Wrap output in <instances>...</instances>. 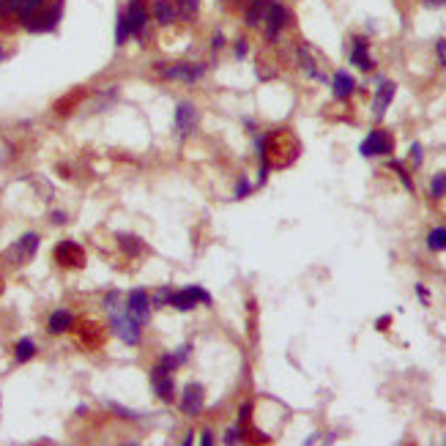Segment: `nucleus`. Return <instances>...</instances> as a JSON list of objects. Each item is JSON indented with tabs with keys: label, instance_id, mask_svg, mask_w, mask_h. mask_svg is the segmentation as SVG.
<instances>
[{
	"label": "nucleus",
	"instance_id": "41",
	"mask_svg": "<svg viewBox=\"0 0 446 446\" xmlns=\"http://www.w3.org/2000/svg\"><path fill=\"white\" fill-rule=\"evenodd\" d=\"M0 60H3V52H0Z\"/></svg>",
	"mask_w": 446,
	"mask_h": 446
},
{
	"label": "nucleus",
	"instance_id": "40",
	"mask_svg": "<svg viewBox=\"0 0 446 446\" xmlns=\"http://www.w3.org/2000/svg\"><path fill=\"white\" fill-rule=\"evenodd\" d=\"M236 55H238V58L247 55V42H238V44H236Z\"/></svg>",
	"mask_w": 446,
	"mask_h": 446
},
{
	"label": "nucleus",
	"instance_id": "9",
	"mask_svg": "<svg viewBox=\"0 0 446 446\" xmlns=\"http://www.w3.org/2000/svg\"><path fill=\"white\" fill-rule=\"evenodd\" d=\"M151 386H154V392L162 397V400H173L176 397V386H173V378H170V372L165 370V367H154V372H151Z\"/></svg>",
	"mask_w": 446,
	"mask_h": 446
},
{
	"label": "nucleus",
	"instance_id": "20",
	"mask_svg": "<svg viewBox=\"0 0 446 446\" xmlns=\"http://www.w3.org/2000/svg\"><path fill=\"white\" fill-rule=\"evenodd\" d=\"M154 17H156L159 25H170L176 19V6L170 0H156L154 3Z\"/></svg>",
	"mask_w": 446,
	"mask_h": 446
},
{
	"label": "nucleus",
	"instance_id": "27",
	"mask_svg": "<svg viewBox=\"0 0 446 446\" xmlns=\"http://www.w3.org/2000/svg\"><path fill=\"white\" fill-rule=\"evenodd\" d=\"M121 247L129 252V255H137L140 252V241L134 236H121Z\"/></svg>",
	"mask_w": 446,
	"mask_h": 446
},
{
	"label": "nucleus",
	"instance_id": "8",
	"mask_svg": "<svg viewBox=\"0 0 446 446\" xmlns=\"http://www.w3.org/2000/svg\"><path fill=\"white\" fill-rule=\"evenodd\" d=\"M126 313L132 315L134 320L142 326L145 320H148V315H151V296L142 290V288H137L129 293V302H126Z\"/></svg>",
	"mask_w": 446,
	"mask_h": 446
},
{
	"label": "nucleus",
	"instance_id": "17",
	"mask_svg": "<svg viewBox=\"0 0 446 446\" xmlns=\"http://www.w3.org/2000/svg\"><path fill=\"white\" fill-rule=\"evenodd\" d=\"M395 93H397V85H395V83H381V85H378V90H375V99H372L375 118H383V115H386V110H389V104H392Z\"/></svg>",
	"mask_w": 446,
	"mask_h": 446
},
{
	"label": "nucleus",
	"instance_id": "36",
	"mask_svg": "<svg viewBox=\"0 0 446 446\" xmlns=\"http://www.w3.org/2000/svg\"><path fill=\"white\" fill-rule=\"evenodd\" d=\"M247 192H249V183H247V181H241V183H238V192H236V197H247Z\"/></svg>",
	"mask_w": 446,
	"mask_h": 446
},
{
	"label": "nucleus",
	"instance_id": "31",
	"mask_svg": "<svg viewBox=\"0 0 446 446\" xmlns=\"http://www.w3.org/2000/svg\"><path fill=\"white\" fill-rule=\"evenodd\" d=\"M411 162H413L416 167L422 165V145H419V142H413V145H411Z\"/></svg>",
	"mask_w": 446,
	"mask_h": 446
},
{
	"label": "nucleus",
	"instance_id": "19",
	"mask_svg": "<svg viewBox=\"0 0 446 446\" xmlns=\"http://www.w3.org/2000/svg\"><path fill=\"white\" fill-rule=\"evenodd\" d=\"M268 0H252L249 3V8H247V25L249 28H255V25H261L263 19H266V11H268Z\"/></svg>",
	"mask_w": 446,
	"mask_h": 446
},
{
	"label": "nucleus",
	"instance_id": "37",
	"mask_svg": "<svg viewBox=\"0 0 446 446\" xmlns=\"http://www.w3.org/2000/svg\"><path fill=\"white\" fill-rule=\"evenodd\" d=\"M238 441V430H227V436H224V444H236Z\"/></svg>",
	"mask_w": 446,
	"mask_h": 446
},
{
	"label": "nucleus",
	"instance_id": "12",
	"mask_svg": "<svg viewBox=\"0 0 446 446\" xmlns=\"http://www.w3.org/2000/svg\"><path fill=\"white\" fill-rule=\"evenodd\" d=\"M197 110H195V104H189V101H181L179 107H176V129H179V134H186L192 132L195 126H197Z\"/></svg>",
	"mask_w": 446,
	"mask_h": 446
},
{
	"label": "nucleus",
	"instance_id": "28",
	"mask_svg": "<svg viewBox=\"0 0 446 446\" xmlns=\"http://www.w3.org/2000/svg\"><path fill=\"white\" fill-rule=\"evenodd\" d=\"M170 296H173V293H170L167 288H159V290H156V296H154V304H156V307H165V304L170 302Z\"/></svg>",
	"mask_w": 446,
	"mask_h": 446
},
{
	"label": "nucleus",
	"instance_id": "35",
	"mask_svg": "<svg viewBox=\"0 0 446 446\" xmlns=\"http://www.w3.org/2000/svg\"><path fill=\"white\" fill-rule=\"evenodd\" d=\"M427 8H444L446 6V0H422Z\"/></svg>",
	"mask_w": 446,
	"mask_h": 446
},
{
	"label": "nucleus",
	"instance_id": "25",
	"mask_svg": "<svg viewBox=\"0 0 446 446\" xmlns=\"http://www.w3.org/2000/svg\"><path fill=\"white\" fill-rule=\"evenodd\" d=\"M430 195H433L436 200L446 195V173H438V176L433 179V183H430Z\"/></svg>",
	"mask_w": 446,
	"mask_h": 446
},
{
	"label": "nucleus",
	"instance_id": "39",
	"mask_svg": "<svg viewBox=\"0 0 446 446\" xmlns=\"http://www.w3.org/2000/svg\"><path fill=\"white\" fill-rule=\"evenodd\" d=\"M52 222L63 224V222H66V214H63V211H55V214H52Z\"/></svg>",
	"mask_w": 446,
	"mask_h": 446
},
{
	"label": "nucleus",
	"instance_id": "7",
	"mask_svg": "<svg viewBox=\"0 0 446 446\" xmlns=\"http://www.w3.org/2000/svg\"><path fill=\"white\" fill-rule=\"evenodd\" d=\"M36 249H39V236H36V233H25V236L8 249V258H11L14 263H28V261L36 255Z\"/></svg>",
	"mask_w": 446,
	"mask_h": 446
},
{
	"label": "nucleus",
	"instance_id": "1",
	"mask_svg": "<svg viewBox=\"0 0 446 446\" xmlns=\"http://www.w3.org/2000/svg\"><path fill=\"white\" fill-rule=\"evenodd\" d=\"M258 145H261V159H263L261 181H266L268 167H285L299 156V142L290 132L268 134L266 140H261Z\"/></svg>",
	"mask_w": 446,
	"mask_h": 446
},
{
	"label": "nucleus",
	"instance_id": "2",
	"mask_svg": "<svg viewBox=\"0 0 446 446\" xmlns=\"http://www.w3.org/2000/svg\"><path fill=\"white\" fill-rule=\"evenodd\" d=\"M358 151H361V156H386V154L395 151V140H392V134L383 132V129H372L361 140Z\"/></svg>",
	"mask_w": 446,
	"mask_h": 446
},
{
	"label": "nucleus",
	"instance_id": "23",
	"mask_svg": "<svg viewBox=\"0 0 446 446\" xmlns=\"http://www.w3.org/2000/svg\"><path fill=\"white\" fill-rule=\"evenodd\" d=\"M33 356H36V345H33V340H19V342H17V348H14V358H17L19 364H25V361H31Z\"/></svg>",
	"mask_w": 446,
	"mask_h": 446
},
{
	"label": "nucleus",
	"instance_id": "10",
	"mask_svg": "<svg viewBox=\"0 0 446 446\" xmlns=\"http://www.w3.org/2000/svg\"><path fill=\"white\" fill-rule=\"evenodd\" d=\"M58 17H60V8L55 6V8H49V11H36V14H31L28 19H22L25 22V28L28 31H36V33H42V31H52L55 25H58Z\"/></svg>",
	"mask_w": 446,
	"mask_h": 446
},
{
	"label": "nucleus",
	"instance_id": "5",
	"mask_svg": "<svg viewBox=\"0 0 446 446\" xmlns=\"http://www.w3.org/2000/svg\"><path fill=\"white\" fill-rule=\"evenodd\" d=\"M288 19H290V14H288V8L282 6V3H271L266 11V36L268 42H274L279 33H282V28L288 25Z\"/></svg>",
	"mask_w": 446,
	"mask_h": 446
},
{
	"label": "nucleus",
	"instance_id": "13",
	"mask_svg": "<svg viewBox=\"0 0 446 446\" xmlns=\"http://www.w3.org/2000/svg\"><path fill=\"white\" fill-rule=\"evenodd\" d=\"M203 74H206L203 63H179V66L167 69V77L170 80H181V83H197Z\"/></svg>",
	"mask_w": 446,
	"mask_h": 446
},
{
	"label": "nucleus",
	"instance_id": "18",
	"mask_svg": "<svg viewBox=\"0 0 446 446\" xmlns=\"http://www.w3.org/2000/svg\"><path fill=\"white\" fill-rule=\"evenodd\" d=\"M72 323H74V317H72L69 310H55V313L49 315L47 329H49L52 334H63V331H69V329H72Z\"/></svg>",
	"mask_w": 446,
	"mask_h": 446
},
{
	"label": "nucleus",
	"instance_id": "14",
	"mask_svg": "<svg viewBox=\"0 0 446 446\" xmlns=\"http://www.w3.org/2000/svg\"><path fill=\"white\" fill-rule=\"evenodd\" d=\"M351 63L361 69V72H370L372 66H375V60L370 58V44H367V39L364 36H356L354 39V47H351Z\"/></svg>",
	"mask_w": 446,
	"mask_h": 446
},
{
	"label": "nucleus",
	"instance_id": "4",
	"mask_svg": "<svg viewBox=\"0 0 446 446\" xmlns=\"http://www.w3.org/2000/svg\"><path fill=\"white\" fill-rule=\"evenodd\" d=\"M55 261L60 266H69V268H80L85 263V249L77 244V241H60L55 247Z\"/></svg>",
	"mask_w": 446,
	"mask_h": 446
},
{
	"label": "nucleus",
	"instance_id": "33",
	"mask_svg": "<svg viewBox=\"0 0 446 446\" xmlns=\"http://www.w3.org/2000/svg\"><path fill=\"white\" fill-rule=\"evenodd\" d=\"M11 11H14L11 0H0V17H6V14H11Z\"/></svg>",
	"mask_w": 446,
	"mask_h": 446
},
{
	"label": "nucleus",
	"instance_id": "22",
	"mask_svg": "<svg viewBox=\"0 0 446 446\" xmlns=\"http://www.w3.org/2000/svg\"><path fill=\"white\" fill-rule=\"evenodd\" d=\"M427 249L430 252H444L446 249V227H433L427 233Z\"/></svg>",
	"mask_w": 446,
	"mask_h": 446
},
{
	"label": "nucleus",
	"instance_id": "29",
	"mask_svg": "<svg viewBox=\"0 0 446 446\" xmlns=\"http://www.w3.org/2000/svg\"><path fill=\"white\" fill-rule=\"evenodd\" d=\"M436 58H438L441 66H446V39H438V42H436Z\"/></svg>",
	"mask_w": 446,
	"mask_h": 446
},
{
	"label": "nucleus",
	"instance_id": "15",
	"mask_svg": "<svg viewBox=\"0 0 446 446\" xmlns=\"http://www.w3.org/2000/svg\"><path fill=\"white\" fill-rule=\"evenodd\" d=\"M203 402H206V392H203V386L200 383H192V386H186V392H183V413H189V416H197L200 411H203Z\"/></svg>",
	"mask_w": 446,
	"mask_h": 446
},
{
	"label": "nucleus",
	"instance_id": "3",
	"mask_svg": "<svg viewBox=\"0 0 446 446\" xmlns=\"http://www.w3.org/2000/svg\"><path fill=\"white\" fill-rule=\"evenodd\" d=\"M110 315H113V329H115V334H118L126 345H137V342H140V323L126 313V307H124V310H115V313Z\"/></svg>",
	"mask_w": 446,
	"mask_h": 446
},
{
	"label": "nucleus",
	"instance_id": "11",
	"mask_svg": "<svg viewBox=\"0 0 446 446\" xmlns=\"http://www.w3.org/2000/svg\"><path fill=\"white\" fill-rule=\"evenodd\" d=\"M126 22H129V31L134 36H140L145 31V22H148V8H145V0H129L126 6Z\"/></svg>",
	"mask_w": 446,
	"mask_h": 446
},
{
	"label": "nucleus",
	"instance_id": "6",
	"mask_svg": "<svg viewBox=\"0 0 446 446\" xmlns=\"http://www.w3.org/2000/svg\"><path fill=\"white\" fill-rule=\"evenodd\" d=\"M197 302H203V304H211V296L203 290V288H186V290H179V293H173L170 296V304L176 307V310H192V307H197Z\"/></svg>",
	"mask_w": 446,
	"mask_h": 446
},
{
	"label": "nucleus",
	"instance_id": "16",
	"mask_svg": "<svg viewBox=\"0 0 446 446\" xmlns=\"http://www.w3.org/2000/svg\"><path fill=\"white\" fill-rule=\"evenodd\" d=\"M354 90H356V80H354L348 72H337V74L331 77V93H334V99H337V101L351 99V96H354Z\"/></svg>",
	"mask_w": 446,
	"mask_h": 446
},
{
	"label": "nucleus",
	"instance_id": "26",
	"mask_svg": "<svg viewBox=\"0 0 446 446\" xmlns=\"http://www.w3.org/2000/svg\"><path fill=\"white\" fill-rule=\"evenodd\" d=\"M389 167H392V170H395V173L400 176V181L405 183V189H408V192H413V181H411V176H408V173H405V167H402L400 162H392Z\"/></svg>",
	"mask_w": 446,
	"mask_h": 446
},
{
	"label": "nucleus",
	"instance_id": "32",
	"mask_svg": "<svg viewBox=\"0 0 446 446\" xmlns=\"http://www.w3.org/2000/svg\"><path fill=\"white\" fill-rule=\"evenodd\" d=\"M179 6L183 14H195L197 11V0H179Z\"/></svg>",
	"mask_w": 446,
	"mask_h": 446
},
{
	"label": "nucleus",
	"instance_id": "24",
	"mask_svg": "<svg viewBox=\"0 0 446 446\" xmlns=\"http://www.w3.org/2000/svg\"><path fill=\"white\" fill-rule=\"evenodd\" d=\"M129 22H126V11H121L118 14V25H115V44H124L126 39H129Z\"/></svg>",
	"mask_w": 446,
	"mask_h": 446
},
{
	"label": "nucleus",
	"instance_id": "30",
	"mask_svg": "<svg viewBox=\"0 0 446 446\" xmlns=\"http://www.w3.org/2000/svg\"><path fill=\"white\" fill-rule=\"evenodd\" d=\"M110 408H113V411H118V416H126V419H137V416H140V413H134V411L124 408V405H118V402H110Z\"/></svg>",
	"mask_w": 446,
	"mask_h": 446
},
{
	"label": "nucleus",
	"instance_id": "38",
	"mask_svg": "<svg viewBox=\"0 0 446 446\" xmlns=\"http://www.w3.org/2000/svg\"><path fill=\"white\" fill-rule=\"evenodd\" d=\"M389 323H392V317H389V315H383V317L378 320V329H381V331H386V329H389Z\"/></svg>",
	"mask_w": 446,
	"mask_h": 446
},
{
	"label": "nucleus",
	"instance_id": "21",
	"mask_svg": "<svg viewBox=\"0 0 446 446\" xmlns=\"http://www.w3.org/2000/svg\"><path fill=\"white\" fill-rule=\"evenodd\" d=\"M11 6H14V14L19 19H28L31 14H36L44 6V0H11Z\"/></svg>",
	"mask_w": 446,
	"mask_h": 446
},
{
	"label": "nucleus",
	"instance_id": "34",
	"mask_svg": "<svg viewBox=\"0 0 446 446\" xmlns=\"http://www.w3.org/2000/svg\"><path fill=\"white\" fill-rule=\"evenodd\" d=\"M416 293L422 296V302H424V304H430V293H427V288H424V285H416Z\"/></svg>",
	"mask_w": 446,
	"mask_h": 446
}]
</instances>
